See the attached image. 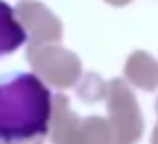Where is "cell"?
Segmentation results:
<instances>
[{
  "mask_svg": "<svg viewBox=\"0 0 158 144\" xmlns=\"http://www.w3.org/2000/svg\"><path fill=\"white\" fill-rule=\"evenodd\" d=\"M52 119V92L34 72L0 74V142L43 138Z\"/></svg>",
  "mask_w": 158,
  "mask_h": 144,
  "instance_id": "1",
  "label": "cell"
},
{
  "mask_svg": "<svg viewBox=\"0 0 158 144\" xmlns=\"http://www.w3.org/2000/svg\"><path fill=\"white\" fill-rule=\"evenodd\" d=\"M25 41H27V32L18 23L11 5L0 0V56L16 52L18 47L25 45Z\"/></svg>",
  "mask_w": 158,
  "mask_h": 144,
  "instance_id": "2",
  "label": "cell"
}]
</instances>
